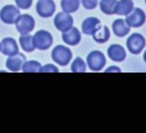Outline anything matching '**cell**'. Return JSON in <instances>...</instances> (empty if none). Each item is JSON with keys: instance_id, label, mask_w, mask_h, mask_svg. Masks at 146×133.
Returning a JSON list of instances; mask_svg holds the SVG:
<instances>
[{"instance_id": "obj_26", "label": "cell", "mask_w": 146, "mask_h": 133, "mask_svg": "<svg viewBox=\"0 0 146 133\" xmlns=\"http://www.w3.org/2000/svg\"><path fill=\"white\" fill-rule=\"evenodd\" d=\"M110 71H117V72H121V69H119L117 67L113 66V67H110L109 69L105 70V72H110Z\"/></svg>"}, {"instance_id": "obj_14", "label": "cell", "mask_w": 146, "mask_h": 133, "mask_svg": "<svg viewBox=\"0 0 146 133\" xmlns=\"http://www.w3.org/2000/svg\"><path fill=\"white\" fill-rule=\"evenodd\" d=\"M100 24L101 21L97 17H88L82 23V32L86 35H92Z\"/></svg>"}, {"instance_id": "obj_16", "label": "cell", "mask_w": 146, "mask_h": 133, "mask_svg": "<svg viewBox=\"0 0 146 133\" xmlns=\"http://www.w3.org/2000/svg\"><path fill=\"white\" fill-rule=\"evenodd\" d=\"M112 29L114 33L120 38L125 37L130 32V26L123 19L115 20L112 24Z\"/></svg>"}, {"instance_id": "obj_20", "label": "cell", "mask_w": 146, "mask_h": 133, "mask_svg": "<svg viewBox=\"0 0 146 133\" xmlns=\"http://www.w3.org/2000/svg\"><path fill=\"white\" fill-rule=\"evenodd\" d=\"M116 3L117 0H101L99 3L100 9L105 15H113L115 14Z\"/></svg>"}, {"instance_id": "obj_6", "label": "cell", "mask_w": 146, "mask_h": 133, "mask_svg": "<svg viewBox=\"0 0 146 133\" xmlns=\"http://www.w3.org/2000/svg\"><path fill=\"white\" fill-rule=\"evenodd\" d=\"M19 15H20L19 9L11 4L3 6L0 10V19L5 24L11 25L15 23Z\"/></svg>"}, {"instance_id": "obj_13", "label": "cell", "mask_w": 146, "mask_h": 133, "mask_svg": "<svg viewBox=\"0 0 146 133\" xmlns=\"http://www.w3.org/2000/svg\"><path fill=\"white\" fill-rule=\"evenodd\" d=\"M108 55L110 58L115 62H123L126 59L127 53L125 49L120 44H111L108 49Z\"/></svg>"}, {"instance_id": "obj_5", "label": "cell", "mask_w": 146, "mask_h": 133, "mask_svg": "<svg viewBox=\"0 0 146 133\" xmlns=\"http://www.w3.org/2000/svg\"><path fill=\"white\" fill-rule=\"evenodd\" d=\"M145 39L140 33H133L127 40L128 50L134 55L139 54L145 47Z\"/></svg>"}, {"instance_id": "obj_27", "label": "cell", "mask_w": 146, "mask_h": 133, "mask_svg": "<svg viewBox=\"0 0 146 133\" xmlns=\"http://www.w3.org/2000/svg\"><path fill=\"white\" fill-rule=\"evenodd\" d=\"M144 60H145V62H146V50L145 51V54H144Z\"/></svg>"}, {"instance_id": "obj_3", "label": "cell", "mask_w": 146, "mask_h": 133, "mask_svg": "<svg viewBox=\"0 0 146 133\" xmlns=\"http://www.w3.org/2000/svg\"><path fill=\"white\" fill-rule=\"evenodd\" d=\"M15 26L21 35L28 34L34 29L35 21L33 17L28 14L20 15L15 21Z\"/></svg>"}, {"instance_id": "obj_24", "label": "cell", "mask_w": 146, "mask_h": 133, "mask_svg": "<svg viewBox=\"0 0 146 133\" xmlns=\"http://www.w3.org/2000/svg\"><path fill=\"white\" fill-rule=\"evenodd\" d=\"M15 3L18 8L21 9H27L32 6L33 0H15Z\"/></svg>"}, {"instance_id": "obj_15", "label": "cell", "mask_w": 146, "mask_h": 133, "mask_svg": "<svg viewBox=\"0 0 146 133\" xmlns=\"http://www.w3.org/2000/svg\"><path fill=\"white\" fill-rule=\"evenodd\" d=\"M134 9V3L133 0H120L117 1L115 8V14L119 15H127L132 12Z\"/></svg>"}, {"instance_id": "obj_23", "label": "cell", "mask_w": 146, "mask_h": 133, "mask_svg": "<svg viewBox=\"0 0 146 133\" xmlns=\"http://www.w3.org/2000/svg\"><path fill=\"white\" fill-rule=\"evenodd\" d=\"M39 72L40 73H58L59 70L53 64H46L40 67Z\"/></svg>"}, {"instance_id": "obj_9", "label": "cell", "mask_w": 146, "mask_h": 133, "mask_svg": "<svg viewBox=\"0 0 146 133\" xmlns=\"http://www.w3.org/2000/svg\"><path fill=\"white\" fill-rule=\"evenodd\" d=\"M56 10V4L53 0H38L36 4V11L43 18L50 17Z\"/></svg>"}, {"instance_id": "obj_7", "label": "cell", "mask_w": 146, "mask_h": 133, "mask_svg": "<svg viewBox=\"0 0 146 133\" xmlns=\"http://www.w3.org/2000/svg\"><path fill=\"white\" fill-rule=\"evenodd\" d=\"M146 15L145 11L139 8H135L127 15L125 21L130 27H139L145 24Z\"/></svg>"}, {"instance_id": "obj_29", "label": "cell", "mask_w": 146, "mask_h": 133, "mask_svg": "<svg viewBox=\"0 0 146 133\" xmlns=\"http://www.w3.org/2000/svg\"><path fill=\"white\" fill-rule=\"evenodd\" d=\"M145 3H146V0H145Z\"/></svg>"}, {"instance_id": "obj_18", "label": "cell", "mask_w": 146, "mask_h": 133, "mask_svg": "<svg viewBox=\"0 0 146 133\" xmlns=\"http://www.w3.org/2000/svg\"><path fill=\"white\" fill-rule=\"evenodd\" d=\"M19 43L21 49L26 52H32L35 50L33 43V36L30 34H23L19 38Z\"/></svg>"}, {"instance_id": "obj_17", "label": "cell", "mask_w": 146, "mask_h": 133, "mask_svg": "<svg viewBox=\"0 0 146 133\" xmlns=\"http://www.w3.org/2000/svg\"><path fill=\"white\" fill-rule=\"evenodd\" d=\"M93 39L99 44L106 43L110 38V29L106 26H99L98 28L92 34Z\"/></svg>"}, {"instance_id": "obj_4", "label": "cell", "mask_w": 146, "mask_h": 133, "mask_svg": "<svg viewBox=\"0 0 146 133\" xmlns=\"http://www.w3.org/2000/svg\"><path fill=\"white\" fill-rule=\"evenodd\" d=\"M88 67L92 71L98 72L102 70L106 64V58L104 55L98 50L92 51L86 58Z\"/></svg>"}, {"instance_id": "obj_22", "label": "cell", "mask_w": 146, "mask_h": 133, "mask_svg": "<svg viewBox=\"0 0 146 133\" xmlns=\"http://www.w3.org/2000/svg\"><path fill=\"white\" fill-rule=\"evenodd\" d=\"M71 71L73 73H85L86 71V65L80 57H76L71 65Z\"/></svg>"}, {"instance_id": "obj_10", "label": "cell", "mask_w": 146, "mask_h": 133, "mask_svg": "<svg viewBox=\"0 0 146 133\" xmlns=\"http://www.w3.org/2000/svg\"><path fill=\"white\" fill-rule=\"evenodd\" d=\"M62 38L65 44L71 45V46H74V45H77L80 42L81 34L80 31L78 30V28L72 26L68 30L62 32Z\"/></svg>"}, {"instance_id": "obj_2", "label": "cell", "mask_w": 146, "mask_h": 133, "mask_svg": "<svg viewBox=\"0 0 146 133\" xmlns=\"http://www.w3.org/2000/svg\"><path fill=\"white\" fill-rule=\"evenodd\" d=\"M33 43L35 49L46 50L52 45L53 37L48 31L39 30L33 36Z\"/></svg>"}, {"instance_id": "obj_21", "label": "cell", "mask_w": 146, "mask_h": 133, "mask_svg": "<svg viewBox=\"0 0 146 133\" xmlns=\"http://www.w3.org/2000/svg\"><path fill=\"white\" fill-rule=\"evenodd\" d=\"M41 64L37 61L25 62L22 67V72L24 73H37L39 72Z\"/></svg>"}, {"instance_id": "obj_19", "label": "cell", "mask_w": 146, "mask_h": 133, "mask_svg": "<svg viewBox=\"0 0 146 133\" xmlns=\"http://www.w3.org/2000/svg\"><path fill=\"white\" fill-rule=\"evenodd\" d=\"M80 7V0H62L61 8L63 12L74 13L78 10Z\"/></svg>"}, {"instance_id": "obj_11", "label": "cell", "mask_w": 146, "mask_h": 133, "mask_svg": "<svg viewBox=\"0 0 146 133\" xmlns=\"http://www.w3.org/2000/svg\"><path fill=\"white\" fill-rule=\"evenodd\" d=\"M26 62V56L21 53H17L15 56H9L6 61V67L11 72H19L22 69L23 64Z\"/></svg>"}, {"instance_id": "obj_25", "label": "cell", "mask_w": 146, "mask_h": 133, "mask_svg": "<svg viewBox=\"0 0 146 133\" xmlns=\"http://www.w3.org/2000/svg\"><path fill=\"white\" fill-rule=\"evenodd\" d=\"M83 6L86 9H93L98 6V0H81Z\"/></svg>"}, {"instance_id": "obj_12", "label": "cell", "mask_w": 146, "mask_h": 133, "mask_svg": "<svg viewBox=\"0 0 146 133\" xmlns=\"http://www.w3.org/2000/svg\"><path fill=\"white\" fill-rule=\"evenodd\" d=\"M1 51L4 56H12L19 53V47L12 38H4L1 42Z\"/></svg>"}, {"instance_id": "obj_8", "label": "cell", "mask_w": 146, "mask_h": 133, "mask_svg": "<svg viewBox=\"0 0 146 133\" xmlns=\"http://www.w3.org/2000/svg\"><path fill=\"white\" fill-rule=\"evenodd\" d=\"M74 19L70 14L66 12L58 13L54 18V25L57 30L63 32L73 26Z\"/></svg>"}, {"instance_id": "obj_28", "label": "cell", "mask_w": 146, "mask_h": 133, "mask_svg": "<svg viewBox=\"0 0 146 133\" xmlns=\"http://www.w3.org/2000/svg\"><path fill=\"white\" fill-rule=\"evenodd\" d=\"M0 51H1V44H0Z\"/></svg>"}, {"instance_id": "obj_1", "label": "cell", "mask_w": 146, "mask_h": 133, "mask_svg": "<svg viewBox=\"0 0 146 133\" xmlns=\"http://www.w3.org/2000/svg\"><path fill=\"white\" fill-rule=\"evenodd\" d=\"M73 56L72 51L68 47L64 45H56L51 52L52 60L60 66H67Z\"/></svg>"}]
</instances>
